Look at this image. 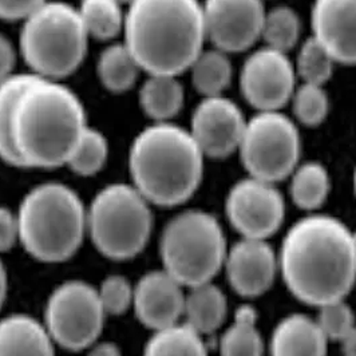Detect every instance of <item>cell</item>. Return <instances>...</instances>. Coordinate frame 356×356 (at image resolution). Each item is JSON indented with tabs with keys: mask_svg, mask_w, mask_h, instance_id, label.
<instances>
[{
	"mask_svg": "<svg viewBox=\"0 0 356 356\" xmlns=\"http://www.w3.org/2000/svg\"><path fill=\"white\" fill-rule=\"evenodd\" d=\"M296 78L286 53L266 46L245 59L240 86L245 101L257 111H279L291 102Z\"/></svg>",
	"mask_w": 356,
	"mask_h": 356,
	"instance_id": "7c38bea8",
	"label": "cell"
},
{
	"mask_svg": "<svg viewBox=\"0 0 356 356\" xmlns=\"http://www.w3.org/2000/svg\"><path fill=\"white\" fill-rule=\"evenodd\" d=\"M354 233V243H355V248H356V231L353 232Z\"/></svg>",
	"mask_w": 356,
	"mask_h": 356,
	"instance_id": "7bdbcfd3",
	"label": "cell"
},
{
	"mask_svg": "<svg viewBox=\"0 0 356 356\" xmlns=\"http://www.w3.org/2000/svg\"><path fill=\"white\" fill-rule=\"evenodd\" d=\"M318 324L328 340H341L355 328V318L351 307L344 300L324 304L319 307Z\"/></svg>",
	"mask_w": 356,
	"mask_h": 356,
	"instance_id": "836d02e7",
	"label": "cell"
},
{
	"mask_svg": "<svg viewBox=\"0 0 356 356\" xmlns=\"http://www.w3.org/2000/svg\"><path fill=\"white\" fill-rule=\"evenodd\" d=\"M343 356H356V327L340 340Z\"/></svg>",
	"mask_w": 356,
	"mask_h": 356,
	"instance_id": "f35d334b",
	"label": "cell"
},
{
	"mask_svg": "<svg viewBox=\"0 0 356 356\" xmlns=\"http://www.w3.org/2000/svg\"><path fill=\"white\" fill-rule=\"evenodd\" d=\"M78 13L90 38L108 42L124 33L126 11L120 0H81Z\"/></svg>",
	"mask_w": 356,
	"mask_h": 356,
	"instance_id": "83f0119b",
	"label": "cell"
},
{
	"mask_svg": "<svg viewBox=\"0 0 356 356\" xmlns=\"http://www.w3.org/2000/svg\"><path fill=\"white\" fill-rule=\"evenodd\" d=\"M227 298L213 282L192 286L185 295L184 323L202 337L216 332L227 319Z\"/></svg>",
	"mask_w": 356,
	"mask_h": 356,
	"instance_id": "ffe728a7",
	"label": "cell"
},
{
	"mask_svg": "<svg viewBox=\"0 0 356 356\" xmlns=\"http://www.w3.org/2000/svg\"><path fill=\"white\" fill-rule=\"evenodd\" d=\"M225 212L244 238L267 240L284 221V198L275 184L250 176L232 186Z\"/></svg>",
	"mask_w": 356,
	"mask_h": 356,
	"instance_id": "8fae6325",
	"label": "cell"
},
{
	"mask_svg": "<svg viewBox=\"0 0 356 356\" xmlns=\"http://www.w3.org/2000/svg\"><path fill=\"white\" fill-rule=\"evenodd\" d=\"M224 268L236 293L257 298L273 284L279 259L267 240L243 237L228 250Z\"/></svg>",
	"mask_w": 356,
	"mask_h": 356,
	"instance_id": "9a60e30c",
	"label": "cell"
},
{
	"mask_svg": "<svg viewBox=\"0 0 356 356\" xmlns=\"http://www.w3.org/2000/svg\"><path fill=\"white\" fill-rule=\"evenodd\" d=\"M122 4H129V3H131L133 0H120Z\"/></svg>",
	"mask_w": 356,
	"mask_h": 356,
	"instance_id": "60d3db41",
	"label": "cell"
},
{
	"mask_svg": "<svg viewBox=\"0 0 356 356\" xmlns=\"http://www.w3.org/2000/svg\"><path fill=\"white\" fill-rule=\"evenodd\" d=\"M311 27L337 63L356 65V0H315Z\"/></svg>",
	"mask_w": 356,
	"mask_h": 356,
	"instance_id": "e0dca14e",
	"label": "cell"
},
{
	"mask_svg": "<svg viewBox=\"0 0 356 356\" xmlns=\"http://www.w3.org/2000/svg\"><path fill=\"white\" fill-rule=\"evenodd\" d=\"M184 288L163 269L145 273L134 284L133 309L137 319L152 331L179 323L186 295Z\"/></svg>",
	"mask_w": 356,
	"mask_h": 356,
	"instance_id": "2e32d148",
	"label": "cell"
},
{
	"mask_svg": "<svg viewBox=\"0 0 356 356\" xmlns=\"http://www.w3.org/2000/svg\"><path fill=\"white\" fill-rule=\"evenodd\" d=\"M247 121L229 98L204 97L193 111L189 131L205 157L225 159L238 150Z\"/></svg>",
	"mask_w": 356,
	"mask_h": 356,
	"instance_id": "5bb4252c",
	"label": "cell"
},
{
	"mask_svg": "<svg viewBox=\"0 0 356 356\" xmlns=\"http://www.w3.org/2000/svg\"><path fill=\"white\" fill-rule=\"evenodd\" d=\"M106 316L95 286L67 280L51 291L42 323L55 346L83 351L99 340Z\"/></svg>",
	"mask_w": 356,
	"mask_h": 356,
	"instance_id": "30bf717a",
	"label": "cell"
},
{
	"mask_svg": "<svg viewBox=\"0 0 356 356\" xmlns=\"http://www.w3.org/2000/svg\"><path fill=\"white\" fill-rule=\"evenodd\" d=\"M79 97L62 81L33 76L19 97L13 138L24 168L53 169L67 163L88 127Z\"/></svg>",
	"mask_w": 356,
	"mask_h": 356,
	"instance_id": "3957f363",
	"label": "cell"
},
{
	"mask_svg": "<svg viewBox=\"0 0 356 356\" xmlns=\"http://www.w3.org/2000/svg\"><path fill=\"white\" fill-rule=\"evenodd\" d=\"M291 104L296 120L305 126L321 125L330 110L328 95L321 85L302 83L296 86Z\"/></svg>",
	"mask_w": 356,
	"mask_h": 356,
	"instance_id": "1f68e13d",
	"label": "cell"
},
{
	"mask_svg": "<svg viewBox=\"0 0 356 356\" xmlns=\"http://www.w3.org/2000/svg\"><path fill=\"white\" fill-rule=\"evenodd\" d=\"M328 339L318 321L292 314L279 321L270 338V356H327Z\"/></svg>",
	"mask_w": 356,
	"mask_h": 356,
	"instance_id": "ac0fdd59",
	"label": "cell"
},
{
	"mask_svg": "<svg viewBox=\"0 0 356 356\" xmlns=\"http://www.w3.org/2000/svg\"><path fill=\"white\" fill-rule=\"evenodd\" d=\"M88 356H122V353L115 343L98 340L88 348Z\"/></svg>",
	"mask_w": 356,
	"mask_h": 356,
	"instance_id": "74e56055",
	"label": "cell"
},
{
	"mask_svg": "<svg viewBox=\"0 0 356 356\" xmlns=\"http://www.w3.org/2000/svg\"><path fill=\"white\" fill-rule=\"evenodd\" d=\"M138 62L126 47L125 43H111L98 58L97 74L105 89L121 94L134 88L140 72Z\"/></svg>",
	"mask_w": 356,
	"mask_h": 356,
	"instance_id": "7402d4cb",
	"label": "cell"
},
{
	"mask_svg": "<svg viewBox=\"0 0 356 356\" xmlns=\"http://www.w3.org/2000/svg\"><path fill=\"white\" fill-rule=\"evenodd\" d=\"M89 39L78 8L47 0L22 20L19 50L33 75L62 81L85 60Z\"/></svg>",
	"mask_w": 356,
	"mask_h": 356,
	"instance_id": "8992f818",
	"label": "cell"
},
{
	"mask_svg": "<svg viewBox=\"0 0 356 356\" xmlns=\"http://www.w3.org/2000/svg\"><path fill=\"white\" fill-rule=\"evenodd\" d=\"M18 54L13 42L3 34H0V83L15 75Z\"/></svg>",
	"mask_w": 356,
	"mask_h": 356,
	"instance_id": "8d00e7d4",
	"label": "cell"
},
{
	"mask_svg": "<svg viewBox=\"0 0 356 356\" xmlns=\"http://www.w3.org/2000/svg\"><path fill=\"white\" fill-rule=\"evenodd\" d=\"M279 269L303 303L321 307L344 300L356 283L354 233L337 217L309 214L286 232Z\"/></svg>",
	"mask_w": 356,
	"mask_h": 356,
	"instance_id": "6da1fadb",
	"label": "cell"
},
{
	"mask_svg": "<svg viewBox=\"0 0 356 356\" xmlns=\"http://www.w3.org/2000/svg\"><path fill=\"white\" fill-rule=\"evenodd\" d=\"M143 356H209L204 337L186 323L153 331Z\"/></svg>",
	"mask_w": 356,
	"mask_h": 356,
	"instance_id": "d4e9b609",
	"label": "cell"
},
{
	"mask_svg": "<svg viewBox=\"0 0 356 356\" xmlns=\"http://www.w3.org/2000/svg\"><path fill=\"white\" fill-rule=\"evenodd\" d=\"M205 156L189 130L173 122H153L129 149L131 184L152 205L177 207L202 181Z\"/></svg>",
	"mask_w": 356,
	"mask_h": 356,
	"instance_id": "277c9868",
	"label": "cell"
},
{
	"mask_svg": "<svg viewBox=\"0 0 356 356\" xmlns=\"http://www.w3.org/2000/svg\"><path fill=\"white\" fill-rule=\"evenodd\" d=\"M264 343L257 327V314L250 305L240 307L220 339L221 356H263Z\"/></svg>",
	"mask_w": 356,
	"mask_h": 356,
	"instance_id": "603a6c76",
	"label": "cell"
},
{
	"mask_svg": "<svg viewBox=\"0 0 356 356\" xmlns=\"http://www.w3.org/2000/svg\"><path fill=\"white\" fill-rule=\"evenodd\" d=\"M107 159L108 143L105 134L88 126L75 145L66 166L78 176L91 177L104 169Z\"/></svg>",
	"mask_w": 356,
	"mask_h": 356,
	"instance_id": "f1b7e54d",
	"label": "cell"
},
{
	"mask_svg": "<svg viewBox=\"0 0 356 356\" xmlns=\"http://www.w3.org/2000/svg\"><path fill=\"white\" fill-rule=\"evenodd\" d=\"M97 292L107 316H120L124 315L127 309L133 308L134 285L125 276H107L97 288Z\"/></svg>",
	"mask_w": 356,
	"mask_h": 356,
	"instance_id": "d6a6232c",
	"label": "cell"
},
{
	"mask_svg": "<svg viewBox=\"0 0 356 356\" xmlns=\"http://www.w3.org/2000/svg\"><path fill=\"white\" fill-rule=\"evenodd\" d=\"M237 152L250 177L276 184L299 165L302 138L298 126L280 110L259 111L247 121Z\"/></svg>",
	"mask_w": 356,
	"mask_h": 356,
	"instance_id": "9c48e42d",
	"label": "cell"
},
{
	"mask_svg": "<svg viewBox=\"0 0 356 356\" xmlns=\"http://www.w3.org/2000/svg\"><path fill=\"white\" fill-rule=\"evenodd\" d=\"M354 189H355V195H356V169H355V173H354Z\"/></svg>",
	"mask_w": 356,
	"mask_h": 356,
	"instance_id": "b9f144b4",
	"label": "cell"
},
{
	"mask_svg": "<svg viewBox=\"0 0 356 356\" xmlns=\"http://www.w3.org/2000/svg\"><path fill=\"white\" fill-rule=\"evenodd\" d=\"M335 63L332 55L324 49L321 42L309 36L304 40L293 66L296 75L303 83L324 86L332 76Z\"/></svg>",
	"mask_w": 356,
	"mask_h": 356,
	"instance_id": "4dcf8cb0",
	"label": "cell"
},
{
	"mask_svg": "<svg viewBox=\"0 0 356 356\" xmlns=\"http://www.w3.org/2000/svg\"><path fill=\"white\" fill-rule=\"evenodd\" d=\"M19 243L40 263L72 259L88 236V207L62 182H43L19 204Z\"/></svg>",
	"mask_w": 356,
	"mask_h": 356,
	"instance_id": "5b68a950",
	"label": "cell"
},
{
	"mask_svg": "<svg viewBox=\"0 0 356 356\" xmlns=\"http://www.w3.org/2000/svg\"><path fill=\"white\" fill-rule=\"evenodd\" d=\"M7 292H8V275L3 261L0 260V309L7 298Z\"/></svg>",
	"mask_w": 356,
	"mask_h": 356,
	"instance_id": "ab89813d",
	"label": "cell"
},
{
	"mask_svg": "<svg viewBox=\"0 0 356 356\" xmlns=\"http://www.w3.org/2000/svg\"><path fill=\"white\" fill-rule=\"evenodd\" d=\"M225 234L213 214L185 211L175 216L160 238L162 269L186 288L213 282L227 259Z\"/></svg>",
	"mask_w": 356,
	"mask_h": 356,
	"instance_id": "ba28073f",
	"label": "cell"
},
{
	"mask_svg": "<svg viewBox=\"0 0 356 356\" xmlns=\"http://www.w3.org/2000/svg\"><path fill=\"white\" fill-rule=\"evenodd\" d=\"M289 177V192L298 208L315 211L325 202L331 189V179L321 163L314 161L299 163Z\"/></svg>",
	"mask_w": 356,
	"mask_h": 356,
	"instance_id": "4316f807",
	"label": "cell"
},
{
	"mask_svg": "<svg viewBox=\"0 0 356 356\" xmlns=\"http://www.w3.org/2000/svg\"><path fill=\"white\" fill-rule=\"evenodd\" d=\"M189 72L195 89L202 97L224 95L233 76L229 54L214 47L209 50L204 49L191 65Z\"/></svg>",
	"mask_w": 356,
	"mask_h": 356,
	"instance_id": "cb8c5ba5",
	"label": "cell"
},
{
	"mask_svg": "<svg viewBox=\"0 0 356 356\" xmlns=\"http://www.w3.org/2000/svg\"><path fill=\"white\" fill-rule=\"evenodd\" d=\"M153 231L152 204L130 182L104 186L88 207V236L101 254L114 261L138 256Z\"/></svg>",
	"mask_w": 356,
	"mask_h": 356,
	"instance_id": "52a82bcc",
	"label": "cell"
},
{
	"mask_svg": "<svg viewBox=\"0 0 356 356\" xmlns=\"http://www.w3.org/2000/svg\"><path fill=\"white\" fill-rule=\"evenodd\" d=\"M55 343L43 323L26 314L0 319V356H55Z\"/></svg>",
	"mask_w": 356,
	"mask_h": 356,
	"instance_id": "d6986e66",
	"label": "cell"
},
{
	"mask_svg": "<svg viewBox=\"0 0 356 356\" xmlns=\"http://www.w3.org/2000/svg\"><path fill=\"white\" fill-rule=\"evenodd\" d=\"M300 34L302 22L293 8L277 6L266 13L261 38L268 47L288 53L298 44Z\"/></svg>",
	"mask_w": 356,
	"mask_h": 356,
	"instance_id": "f546056e",
	"label": "cell"
},
{
	"mask_svg": "<svg viewBox=\"0 0 356 356\" xmlns=\"http://www.w3.org/2000/svg\"><path fill=\"white\" fill-rule=\"evenodd\" d=\"M207 40L224 53H241L260 38L266 18L263 0H205Z\"/></svg>",
	"mask_w": 356,
	"mask_h": 356,
	"instance_id": "4fadbf2b",
	"label": "cell"
},
{
	"mask_svg": "<svg viewBox=\"0 0 356 356\" xmlns=\"http://www.w3.org/2000/svg\"><path fill=\"white\" fill-rule=\"evenodd\" d=\"M44 1L47 0H0V19L22 22Z\"/></svg>",
	"mask_w": 356,
	"mask_h": 356,
	"instance_id": "d590c367",
	"label": "cell"
},
{
	"mask_svg": "<svg viewBox=\"0 0 356 356\" xmlns=\"http://www.w3.org/2000/svg\"><path fill=\"white\" fill-rule=\"evenodd\" d=\"M138 101L153 122H172L184 106L185 91L176 75L149 74L140 89Z\"/></svg>",
	"mask_w": 356,
	"mask_h": 356,
	"instance_id": "44dd1931",
	"label": "cell"
},
{
	"mask_svg": "<svg viewBox=\"0 0 356 356\" xmlns=\"http://www.w3.org/2000/svg\"><path fill=\"white\" fill-rule=\"evenodd\" d=\"M19 243L18 216L6 207H0V254L13 250Z\"/></svg>",
	"mask_w": 356,
	"mask_h": 356,
	"instance_id": "e575fe53",
	"label": "cell"
},
{
	"mask_svg": "<svg viewBox=\"0 0 356 356\" xmlns=\"http://www.w3.org/2000/svg\"><path fill=\"white\" fill-rule=\"evenodd\" d=\"M124 43L143 72L178 76L207 42L200 0H133L127 4Z\"/></svg>",
	"mask_w": 356,
	"mask_h": 356,
	"instance_id": "7a4b0ae2",
	"label": "cell"
},
{
	"mask_svg": "<svg viewBox=\"0 0 356 356\" xmlns=\"http://www.w3.org/2000/svg\"><path fill=\"white\" fill-rule=\"evenodd\" d=\"M31 72L15 74L0 83V160L17 168H24L19 157L14 138L13 121L14 113L22 91L33 79Z\"/></svg>",
	"mask_w": 356,
	"mask_h": 356,
	"instance_id": "484cf974",
	"label": "cell"
}]
</instances>
